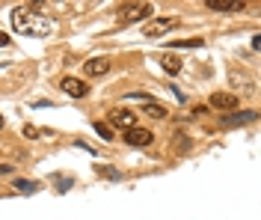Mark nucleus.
<instances>
[{
	"label": "nucleus",
	"mask_w": 261,
	"mask_h": 220,
	"mask_svg": "<svg viewBox=\"0 0 261 220\" xmlns=\"http://www.w3.org/2000/svg\"><path fill=\"white\" fill-rule=\"evenodd\" d=\"M12 27L18 33L33 36V39H48L57 30V21L45 12H39V6H18L12 12Z\"/></svg>",
	"instance_id": "nucleus-1"
},
{
	"label": "nucleus",
	"mask_w": 261,
	"mask_h": 220,
	"mask_svg": "<svg viewBox=\"0 0 261 220\" xmlns=\"http://www.w3.org/2000/svg\"><path fill=\"white\" fill-rule=\"evenodd\" d=\"M154 15L151 3H125L119 6V24H137V21H148Z\"/></svg>",
	"instance_id": "nucleus-2"
},
{
	"label": "nucleus",
	"mask_w": 261,
	"mask_h": 220,
	"mask_svg": "<svg viewBox=\"0 0 261 220\" xmlns=\"http://www.w3.org/2000/svg\"><path fill=\"white\" fill-rule=\"evenodd\" d=\"M60 89H63L65 95H71V99H86L89 95V84L81 81V78H63L60 81Z\"/></svg>",
	"instance_id": "nucleus-3"
},
{
	"label": "nucleus",
	"mask_w": 261,
	"mask_h": 220,
	"mask_svg": "<svg viewBox=\"0 0 261 220\" xmlns=\"http://www.w3.org/2000/svg\"><path fill=\"white\" fill-rule=\"evenodd\" d=\"M151 140H154V134H151L148 128H140V125H134V128L125 131V143H128V146H137V149H140V146H148Z\"/></svg>",
	"instance_id": "nucleus-4"
},
{
	"label": "nucleus",
	"mask_w": 261,
	"mask_h": 220,
	"mask_svg": "<svg viewBox=\"0 0 261 220\" xmlns=\"http://www.w3.org/2000/svg\"><path fill=\"white\" fill-rule=\"evenodd\" d=\"M244 0H205V9L211 12H244Z\"/></svg>",
	"instance_id": "nucleus-5"
},
{
	"label": "nucleus",
	"mask_w": 261,
	"mask_h": 220,
	"mask_svg": "<svg viewBox=\"0 0 261 220\" xmlns=\"http://www.w3.org/2000/svg\"><path fill=\"white\" fill-rule=\"evenodd\" d=\"M110 122H113L116 128H134L137 125V116H134V110H128V107H116V110H110Z\"/></svg>",
	"instance_id": "nucleus-6"
},
{
	"label": "nucleus",
	"mask_w": 261,
	"mask_h": 220,
	"mask_svg": "<svg viewBox=\"0 0 261 220\" xmlns=\"http://www.w3.org/2000/svg\"><path fill=\"white\" fill-rule=\"evenodd\" d=\"M83 71H86L89 78H101V75L110 71V60H107V57H92V60L83 63Z\"/></svg>",
	"instance_id": "nucleus-7"
},
{
	"label": "nucleus",
	"mask_w": 261,
	"mask_h": 220,
	"mask_svg": "<svg viewBox=\"0 0 261 220\" xmlns=\"http://www.w3.org/2000/svg\"><path fill=\"white\" fill-rule=\"evenodd\" d=\"M172 27H175L172 18H151L146 24V36H163V33H169Z\"/></svg>",
	"instance_id": "nucleus-8"
},
{
	"label": "nucleus",
	"mask_w": 261,
	"mask_h": 220,
	"mask_svg": "<svg viewBox=\"0 0 261 220\" xmlns=\"http://www.w3.org/2000/svg\"><path fill=\"white\" fill-rule=\"evenodd\" d=\"M208 104L217 107V110H234L238 107V95H231V92H214Z\"/></svg>",
	"instance_id": "nucleus-9"
},
{
	"label": "nucleus",
	"mask_w": 261,
	"mask_h": 220,
	"mask_svg": "<svg viewBox=\"0 0 261 220\" xmlns=\"http://www.w3.org/2000/svg\"><path fill=\"white\" fill-rule=\"evenodd\" d=\"M258 113L255 110H244V113H228L223 116V125H246V122H255Z\"/></svg>",
	"instance_id": "nucleus-10"
},
{
	"label": "nucleus",
	"mask_w": 261,
	"mask_h": 220,
	"mask_svg": "<svg viewBox=\"0 0 261 220\" xmlns=\"http://www.w3.org/2000/svg\"><path fill=\"white\" fill-rule=\"evenodd\" d=\"M161 66H163L166 75H178V71H181V60H178V57H163Z\"/></svg>",
	"instance_id": "nucleus-11"
},
{
	"label": "nucleus",
	"mask_w": 261,
	"mask_h": 220,
	"mask_svg": "<svg viewBox=\"0 0 261 220\" xmlns=\"http://www.w3.org/2000/svg\"><path fill=\"white\" fill-rule=\"evenodd\" d=\"M205 45V39H175V42H169V48H202Z\"/></svg>",
	"instance_id": "nucleus-12"
},
{
	"label": "nucleus",
	"mask_w": 261,
	"mask_h": 220,
	"mask_svg": "<svg viewBox=\"0 0 261 220\" xmlns=\"http://www.w3.org/2000/svg\"><path fill=\"white\" fill-rule=\"evenodd\" d=\"M151 119H166V107H161L158 102H148V107H143Z\"/></svg>",
	"instance_id": "nucleus-13"
},
{
	"label": "nucleus",
	"mask_w": 261,
	"mask_h": 220,
	"mask_svg": "<svg viewBox=\"0 0 261 220\" xmlns=\"http://www.w3.org/2000/svg\"><path fill=\"white\" fill-rule=\"evenodd\" d=\"M92 128H95V134L101 137V140H107V143L113 140V131H110V125H107V122H95Z\"/></svg>",
	"instance_id": "nucleus-14"
},
{
	"label": "nucleus",
	"mask_w": 261,
	"mask_h": 220,
	"mask_svg": "<svg viewBox=\"0 0 261 220\" xmlns=\"http://www.w3.org/2000/svg\"><path fill=\"white\" fill-rule=\"evenodd\" d=\"M12 185H15V190H27V193H33V190H39V185H36V182H24V179H15Z\"/></svg>",
	"instance_id": "nucleus-15"
},
{
	"label": "nucleus",
	"mask_w": 261,
	"mask_h": 220,
	"mask_svg": "<svg viewBox=\"0 0 261 220\" xmlns=\"http://www.w3.org/2000/svg\"><path fill=\"white\" fill-rule=\"evenodd\" d=\"M95 173H101V176H107V179H119V173H116L113 167H98V164H95Z\"/></svg>",
	"instance_id": "nucleus-16"
},
{
	"label": "nucleus",
	"mask_w": 261,
	"mask_h": 220,
	"mask_svg": "<svg viewBox=\"0 0 261 220\" xmlns=\"http://www.w3.org/2000/svg\"><path fill=\"white\" fill-rule=\"evenodd\" d=\"M21 134L30 137V140H36V137H39V128H36V125H24V128H21Z\"/></svg>",
	"instance_id": "nucleus-17"
},
{
	"label": "nucleus",
	"mask_w": 261,
	"mask_h": 220,
	"mask_svg": "<svg viewBox=\"0 0 261 220\" xmlns=\"http://www.w3.org/2000/svg\"><path fill=\"white\" fill-rule=\"evenodd\" d=\"M128 99H140V102H151V95H146V92H130Z\"/></svg>",
	"instance_id": "nucleus-18"
},
{
	"label": "nucleus",
	"mask_w": 261,
	"mask_h": 220,
	"mask_svg": "<svg viewBox=\"0 0 261 220\" xmlns=\"http://www.w3.org/2000/svg\"><path fill=\"white\" fill-rule=\"evenodd\" d=\"M258 48H261V36L255 33V36H252V51H258Z\"/></svg>",
	"instance_id": "nucleus-19"
},
{
	"label": "nucleus",
	"mask_w": 261,
	"mask_h": 220,
	"mask_svg": "<svg viewBox=\"0 0 261 220\" xmlns=\"http://www.w3.org/2000/svg\"><path fill=\"white\" fill-rule=\"evenodd\" d=\"M9 42H12V39H9V36H6V33H0V48H6V45H9Z\"/></svg>",
	"instance_id": "nucleus-20"
},
{
	"label": "nucleus",
	"mask_w": 261,
	"mask_h": 220,
	"mask_svg": "<svg viewBox=\"0 0 261 220\" xmlns=\"http://www.w3.org/2000/svg\"><path fill=\"white\" fill-rule=\"evenodd\" d=\"M9 173H12V167H9V164H0V176H9Z\"/></svg>",
	"instance_id": "nucleus-21"
},
{
	"label": "nucleus",
	"mask_w": 261,
	"mask_h": 220,
	"mask_svg": "<svg viewBox=\"0 0 261 220\" xmlns=\"http://www.w3.org/2000/svg\"><path fill=\"white\" fill-rule=\"evenodd\" d=\"M0 131H3V116H0Z\"/></svg>",
	"instance_id": "nucleus-22"
}]
</instances>
